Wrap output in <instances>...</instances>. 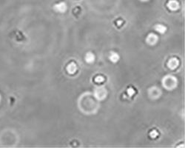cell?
<instances>
[{"label": "cell", "mask_w": 185, "mask_h": 148, "mask_svg": "<svg viewBox=\"0 0 185 148\" xmlns=\"http://www.w3.org/2000/svg\"><path fill=\"white\" fill-rule=\"evenodd\" d=\"M135 93V90L133 89V88H129L128 90H127V94L130 96H133Z\"/></svg>", "instance_id": "obj_13"}, {"label": "cell", "mask_w": 185, "mask_h": 148, "mask_svg": "<svg viewBox=\"0 0 185 148\" xmlns=\"http://www.w3.org/2000/svg\"><path fill=\"white\" fill-rule=\"evenodd\" d=\"M146 41L149 45H155L157 42V41H158V36L156 35L153 34V33H150V34H149L147 36Z\"/></svg>", "instance_id": "obj_3"}, {"label": "cell", "mask_w": 185, "mask_h": 148, "mask_svg": "<svg viewBox=\"0 0 185 148\" xmlns=\"http://www.w3.org/2000/svg\"><path fill=\"white\" fill-rule=\"evenodd\" d=\"M85 60H86V62L87 63L93 62L94 60H95V56H94L93 53H90V52L87 53L86 54V56H85Z\"/></svg>", "instance_id": "obj_8"}, {"label": "cell", "mask_w": 185, "mask_h": 148, "mask_svg": "<svg viewBox=\"0 0 185 148\" xmlns=\"http://www.w3.org/2000/svg\"><path fill=\"white\" fill-rule=\"evenodd\" d=\"M119 59V56L115 52H111L110 55V60L113 62L116 63L118 61Z\"/></svg>", "instance_id": "obj_9"}, {"label": "cell", "mask_w": 185, "mask_h": 148, "mask_svg": "<svg viewBox=\"0 0 185 148\" xmlns=\"http://www.w3.org/2000/svg\"><path fill=\"white\" fill-rule=\"evenodd\" d=\"M76 70H77V67H76V64L74 62L70 63L67 67V70L70 74H73L76 71Z\"/></svg>", "instance_id": "obj_6"}, {"label": "cell", "mask_w": 185, "mask_h": 148, "mask_svg": "<svg viewBox=\"0 0 185 148\" xmlns=\"http://www.w3.org/2000/svg\"><path fill=\"white\" fill-rule=\"evenodd\" d=\"M150 136L152 138H155V137L158 136V132H157L156 130H153L152 132H150Z\"/></svg>", "instance_id": "obj_14"}, {"label": "cell", "mask_w": 185, "mask_h": 148, "mask_svg": "<svg viewBox=\"0 0 185 148\" xmlns=\"http://www.w3.org/2000/svg\"><path fill=\"white\" fill-rule=\"evenodd\" d=\"M167 6H168V8H170V10H177L178 7H179V5H178V3L176 1H175V0H171L168 3H167Z\"/></svg>", "instance_id": "obj_7"}, {"label": "cell", "mask_w": 185, "mask_h": 148, "mask_svg": "<svg viewBox=\"0 0 185 148\" xmlns=\"http://www.w3.org/2000/svg\"><path fill=\"white\" fill-rule=\"evenodd\" d=\"M150 92L151 96H153V97H158V96H159V94H160V91L155 87L151 88Z\"/></svg>", "instance_id": "obj_11"}, {"label": "cell", "mask_w": 185, "mask_h": 148, "mask_svg": "<svg viewBox=\"0 0 185 148\" xmlns=\"http://www.w3.org/2000/svg\"><path fill=\"white\" fill-rule=\"evenodd\" d=\"M177 81L173 76H167L163 79V86L167 90H172L176 86Z\"/></svg>", "instance_id": "obj_1"}, {"label": "cell", "mask_w": 185, "mask_h": 148, "mask_svg": "<svg viewBox=\"0 0 185 148\" xmlns=\"http://www.w3.org/2000/svg\"><path fill=\"white\" fill-rule=\"evenodd\" d=\"M155 30L158 33H164V32L166 31V27H164L162 24H157V25L155 26Z\"/></svg>", "instance_id": "obj_10"}, {"label": "cell", "mask_w": 185, "mask_h": 148, "mask_svg": "<svg viewBox=\"0 0 185 148\" xmlns=\"http://www.w3.org/2000/svg\"><path fill=\"white\" fill-rule=\"evenodd\" d=\"M104 80V78H103L102 76H96V77L95 78V81H96V82H98V83H101V82H102Z\"/></svg>", "instance_id": "obj_12"}, {"label": "cell", "mask_w": 185, "mask_h": 148, "mask_svg": "<svg viewBox=\"0 0 185 148\" xmlns=\"http://www.w3.org/2000/svg\"><path fill=\"white\" fill-rule=\"evenodd\" d=\"M94 96L98 100H103L107 96V91L104 87H97L94 91Z\"/></svg>", "instance_id": "obj_2"}, {"label": "cell", "mask_w": 185, "mask_h": 148, "mask_svg": "<svg viewBox=\"0 0 185 148\" xmlns=\"http://www.w3.org/2000/svg\"><path fill=\"white\" fill-rule=\"evenodd\" d=\"M54 10L59 13H64L67 10V6L64 2H61L54 6Z\"/></svg>", "instance_id": "obj_4"}, {"label": "cell", "mask_w": 185, "mask_h": 148, "mask_svg": "<svg viewBox=\"0 0 185 148\" xmlns=\"http://www.w3.org/2000/svg\"><path fill=\"white\" fill-rule=\"evenodd\" d=\"M178 60L176 58H172V59H170V60H169V62L167 63V65H168V67L170 68V69H176V68H177L178 66Z\"/></svg>", "instance_id": "obj_5"}]
</instances>
